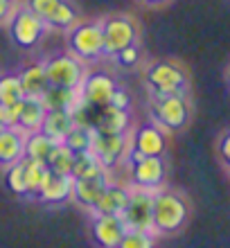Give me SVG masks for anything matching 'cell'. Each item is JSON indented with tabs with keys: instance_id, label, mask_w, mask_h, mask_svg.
<instances>
[{
	"instance_id": "cell-27",
	"label": "cell",
	"mask_w": 230,
	"mask_h": 248,
	"mask_svg": "<svg viewBox=\"0 0 230 248\" xmlns=\"http://www.w3.org/2000/svg\"><path fill=\"white\" fill-rule=\"evenodd\" d=\"M23 174H25V187H27V199H34V194L39 192L41 183L47 174L46 163H39V160H32V158H23Z\"/></svg>"
},
{
	"instance_id": "cell-20",
	"label": "cell",
	"mask_w": 230,
	"mask_h": 248,
	"mask_svg": "<svg viewBox=\"0 0 230 248\" xmlns=\"http://www.w3.org/2000/svg\"><path fill=\"white\" fill-rule=\"evenodd\" d=\"M73 113L66 108H47L46 118L41 122V133H46L52 142H63V138L68 136V131L73 129Z\"/></svg>"
},
{
	"instance_id": "cell-8",
	"label": "cell",
	"mask_w": 230,
	"mask_h": 248,
	"mask_svg": "<svg viewBox=\"0 0 230 248\" xmlns=\"http://www.w3.org/2000/svg\"><path fill=\"white\" fill-rule=\"evenodd\" d=\"M25 5L46 23L47 30L68 32L77 20H81L79 7L73 0H25Z\"/></svg>"
},
{
	"instance_id": "cell-33",
	"label": "cell",
	"mask_w": 230,
	"mask_h": 248,
	"mask_svg": "<svg viewBox=\"0 0 230 248\" xmlns=\"http://www.w3.org/2000/svg\"><path fill=\"white\" fill-rule=\"evenodd\" d=\"M133 104L131 99V93L126 91V88H122V86H118L115 91H113L111 99H108V106H113V108H120V111H129Z\"/></svg>"
},
{
	"instance_id": "cell-7",
	"label": "cell",
	"mask_w": 230,
	"mask_h": 248,
	"mask_svg": "<svg viewBox=\"0 0 230 248\" xmlns=\"http://www.w3.org/2000/svg\"><path fill=\"white\" fill-rule=\"evenodd\" d=\"M47 27L27 5H16L9 16V36L18 47L32 50L43 41Z\"/></svg>"
},
{
	"instance_id": "cell-3",
	"label": "cell",
	"mask_w": 230,
	"mask_h": 248,
	"mask_svg": "<svg viewBox=\"0 0 230 248\" xmlns=\"http://www.w3.org/2000/svg\"><path fill=\"white\" fill-rule=\"evenodd\" d=\"M68 52L75 54L84 63L104 57V36L102 20H77L68 30Z\"/></svg>"
},
{
	"instance_id": "cell-30",
	"label": "cell",
	"mask_w": 230,
	"mask_h": 248,
	"mask_svg": "<svg viewBox=\"0 0 230 248\" xmlns=\"http://www.w3.org/2000/svg\"><path fill=\"white\" fill-rule=\"evenodd\" d=\"M5 187L12 192L14 196L27 199V187H25V174H23V163H14L5 167Z\"/></svg>"
},
{
	"instance_id": "cell-17",
	"label": "cell",
	"mask_w": 230,
	"mask_h": 248,
	"mask_svg": "<svg viewBox=\"0 0 230 248\" xmlns=\"http://www.w3.org/2000/svg\"><path fill=\"white\" fill-rule=\"evenodd\" d=\"M111 183L108 174H102V176H92V178H73V199L77 205L86 208L91 212V208L97 203V199L102 196V192L106 189V185Z\"/></svg>"
},
{
	"instance_id": "cell-6",
	"label": "cell",
	"mask_w": 230,
	"mask_h": 248,
	"mask_svg": "<svg viewBox=\"0 0 230 248\" xmlns=\"http://www.w3.org/2000/svg\"><path fill=\"white\" fill-rule=\"evenodd\" d=\"M43 70H46L47 86L54 88H68V91H79V86L84 81L88 65L75 54L63 52L54 54L47 61H43Z\"/></svg>"
},
{
	"instance_id": "cell-35",
	"label": "cell",
	"mask_w": 230,
	"mask_h": 248,
	"mask_svg": "<svg viewBox=\"0 0 230 248\" xmlns=\"http://www.w3.org/2000/svg\"><path fill=\"white\" fill-rule=\"evenodd\" d=\"M14 7H16V0H0V23L9 20Z\"/></svg>"
},
{
	"instance_id": "cell-15",
	"label": "cell",
	"mask_w": 230,
	"mask_h": 248,
	"mask_svg": "<svg viewBox=\"0 0 230 248\" xmlns=\"http://www.w3.org/2000/svg\"><path fill=\"white\" fill-rule=\"evenodd\" d=\"M131 196V185L122 183H108L97 203L91 208V215H108V217H120L122 210L126 208Z\"/></svg>"
},
{
	"instance_id": "cell-11",
	"label": "cell",
	"mask_w": 230,
	"mask_h": 248,
	"mask_svg": "<svg viewBox=\"0 0 230 248\" xmlns=\"http://www.w3.org/2000/svg\"><path fill=\"white\" fill-rule=\"evenodd\" d=\"M126 149H129V138L126 133H97L92 131L91 151L97 156V160L104 165V170H113L120 163H124Z\"/></svg>"
},
{
	"instance_id": "cell-14",
	"label": "cell",
	"mask_w": 230,
	"mask_h": 248,
	"mask_svg": "<svg viewBox=\"0 0 230 248\" xmlns=\"http://www.w3.org/2000/svg\"><path fill=\"white\" fill-rule=\"evenodd\" d=\"M73 194V176H59L47 171L39 192L34 194V201L46 203V205H59V203L70 201Z\"/></svg>"
},
{
	"instance_id": "cell-32",
	"label": "cell",
	"mask_w": 230,
	"mask_h": 248,
	"mask_svg": "<svg viewBox=\"0 0 230 248\" xmlns=\"http://www.w3.org/2000/svg\"><path fill=\"white\" fill-rule=\"evenodd\" d=\"M113 59L118 61V65H122V68H133V65L140 63V46L138 43H131V46L122 47Z\"/></svg>"
},
{
	"instance_id": "cell-22",
	"label": "cell",
	"mask_w": 230,
	"mask_h": 248,
	"mask_svg": "<svg viewBox=\"0 0 230 248\" xmlns=\"http://www.w3.org/2000/svg\"><path fill=\"white\" fill-rule=\"evenodd\" d=\"M46 106L39 97H25L23 99V106H20V115H18V126L23 133H32V131L41 129V122L46 118Z\"/></svg>"
},
{
	"instance_id": "cell-13",
	"label": "cell",
	"mask_w": 230,
	"mask_h": 248,
	"mask_svg": "<svg viewBox=\"0 0 230 248\" xmlns=\"http://www.w3.org/2000/svg\"><path fill=\"white\" fill-rule=\"evenodd\" d=\"M126 232L124 223L120 217L108 215H92L91 221V237L99 248H118L122 235Z\"/></svg>"
},
{
	"instance_id": "cell-18",
	"label": "cell",
	"mask_w": 230,
	"mask_h": 248,
	"mask_svg": "<svg viewBox=\"0 0 230 248\" xmlns=\"http://www.w3.org/2000/svg\"><path fill=\"white\" fill-rule=\"evenodd\" d=\"M25 158V133L18 126H5L0 131V167L14 165Z\"/></svg>"
},
{
	"instance_id": "cell-23",
	"label": "cell",
	"mask_w": 230,
	"mask_h": 248,
	"mask_svg": "<svg viewBox=\"0 0 230 248\" xmlns=\"http://www.w3.org/2000/svg\"><path fill=\"white\" fill-rule=\"evenodd\" d=\"M41 102L46 108H66V111H75L84 99L79 95V91H68V88H54L47 86L46 93L41 95Z\"/></svg>"
},
{
	"instance_id": "cell-28",
	"label": "cell",
	"mask_w": 230,
	"mask_h": 248,
	"mask_svg": "<svg viewBox=\"0 0 230 248\" xmlns=\"http://www.w3.org/2000/svg\"><path fill=\"white\" fill-rule=\"evenodd\" d=\"M91 142H92V129L88 124H73V129L68 131V136L63 138V144L73 154L91 151Z\"/></svg>"
},
{
	"instance_id": "cell-2",
	"label": "cell",
	"mask_w": 230,
	"mask_h": 248,
	"mask_svg": "<svg viewBox=\"0 0 230 248\" xmlns=\"http://www.w3.org/2000/svg\"><path fill=\"white\" fill-rule=\"evenodd\" d=\"M152 120L163 131H181L190 124V102L185 93L176 95H152L149 99Z\"/></svg>"
},
{
	"instance_id": "cell-25",
	"label": "cell",
	"mask_w": 230,
	"mask_h": 248,
	"mask_svg": "<svg viewBox=\"0 0 230 248\" xmlns=\"http://www.w3.org/2000/svg\"><path fill=\"white\" fill-rule=\"evenodd\" d=\"M108 174L104 170V165L97 160V156L92 151H81L75 154V163H73V178H92V176H102Z\"/></svg>"
},
{
	"instance_id": "cell-31",
	"label": "cell",
	"mask_w": 230,
	"mask_h": 248,
	"mask_svg": "<svg viewBox=\"0 0 230 248\" xmlns=\"http://www.w3.org/2000/svg\"><path fill=\"white\" fill-rule=\"evenodd\" d=\"M118 248H156V235L145 230H126Z\"/></svg>"
},
{
	"instance_id": "cell-36",
	"label": "cell",
	"mask_w": 230,
	"mask_h": 248,
	"mask_svg": "<svg viewBox=\"0 0 230 248\" xmlns=\"http://www.w3.org/2000/svg\"><path fill=\"white\" fill-rule=\"evenodd\" d=\"M138 2L145 7H163V5H167L169 0H138Z\"/></svg>"
},
{
	"instance_id": "cell-37",
	"label": "cell",
	"mask_w": 230,
	"mask_h": 248,
	"mask_svg": "<svg viewBox=\"0 0 230 248\" xmlns=\"http://www.w3.org/2000/svg\"><path fill=\"white\" fill-rule=\"evenodd\" d=\"M5 129V120H2V113H0V131Z\"/></svg>"
},
{
	"instance_id": "cell-16",
	"label": "cell",
	"mask_w": 230,
	"mask_h": 248,
	"mask_svg": "<svg viewBox=\"0 0 230 248\" xmlns=\"http://www.w3.org/2000/svg\"><path fill=\"white\" fill-rule=\"evenodd\" d=\"M129 147L138 151L140 156H165L167 138H165V131L158 129L156 124L152 122L136 131L133 140H129Z\"/></svg>"
},
{
	"instance_id": "cell-21",
	"label": "cell",
	"mask_w": 230,
	"mask_h": 248,
	"mask_svg": "<svg viewBox=\"0 0 230 248\" xmlns=\"http://www.w3.org/2000/svg\"><path fill=\"white\" fill-rule=\"evenodd\" d=\"M18 84L23 88L25 97H41L47 88V79H46V70H43V61H34L27 63L25 68H20L16 72Z\"/></svg>"
},
{
	"instance_id": "cell-9",
	"label": "cell",
	"mask_w": 230,
	"mask_h": 248,
	"mask_svg": "<svg viewBox=\"0 0 230 248\" xmlns=\"http://www.w3.org/2000/svg\"><path fill=\"white\" fill-rule=\"evenodd\" d=\"M138 23L126 14H113L102 20V36H104V57H115L122 47L138 43Z\"/></svg>"
},
{
	"instance_id": "cell-4",
	"label": "cell",
	"mask_w": 230,
	"mask_h": 248,
	"mask_svg": "<svg viewBox=\"0 0 230 248\" xmlns=\"http://www.w3.org/2000/svg\"><path fill=\"white\" fill-rule=\"evenodd\" d=\"M124 163L129 165V178H131V187L140 189H156L163 187L165 176H167V165L163 156H140L136 149H126Z\"/></svg>"
},
{
	"instance_id": "cell-5",
	"label": "cell",
	"mask_w": 230,
	"mask_h": 248,
	"mask_svg": "<svg viewBox=\"0 0 230 248\" xmlns=\"http://www.w3.org/2000/svg\"><path fill=\"white\" fill-rule=\"evenodd\" d=\"M145 84L152 95H176L187 91L190 77L176 61H153L145 70Z\"/></svg>"
},
{
	"instance_id": "cell-19",
	"label": "cell",
	"mask_w": 230,
	"mask_h": 248,
	"mask_svg": "<svg viewBox=\"0 0 230 248\" xmlns=\"http://www.w3.org/2000/svg\"><path fill=\"white\" fill-rule=\"evenodd\" d=\"M129 111H120L113 106H99V111L95 113V118L91 122V129L97 133H126L129 131Z\"/></svg>"
},
{
	"instance_id": "cell-1",
	"label": "cell",
	"mask_w": 230,
	"mask_h": 248,
	"mask_svg": "<svg viewBox=\"0 0 230 248\" xmlns=\"http://www.w3.org/2000/svg\"><path fill=\"white\" fill-rule=\"evenodd\" d=\"M190 219V203L176 189H156L152 203V232L176 235Z\"/></svg>"
},
{
	"instance_id": "cell-34",
	"label": "cell",
	"mask_w": 230,
	"mask_h": 248,
	"mask_svg": "<svg viewBox=\"0 0 230 248\" xmlns=\"http://www.w3.org/2000/svg\"><path fill=\"white\" fill-rule=\"evenodd\" d=\"M217 149H219V154H221V160H224V163H230V133H228V131H224V133H221Z\"/></svg>"
},
{
	"instance_id": "cell-29",
	"label": "cell",
	"mask_w": 230,
	"mask_h": 248,
	"mask_svg": "<svg viewBox=\"0 0 230 248\" xmlns=\"http://www.w3.org/2000/svg\"><path fill=\"white\" fill-rule=\"evenodd\" d=\"M20 99H25V95H23V88H20V84H18L16 72L0 75V108H2V106L16 104Z\"/></svg>"
},
{
	"instance_id": "cell-10",
	"label": "cell",
	"mask_w": 230,
	"mask_h": 248,
	"mask_svg": "<svg viewBox=\"0 0 230 248\" xmlns=\"http://www.w3.org/2000/svg\"><path fill=\"white\" fill-rule=\"evenodd\" d=\"M152 203H153V192L131 187L129 203H126V208L122 210V215H120L124 228L152 232Z\"/></svg>"
},
{
	"instance_id": "cell-12",
	"label": "cell",
	"mask_w": 230,
	"mask_h": 248,
	"mask_svg": "<svg viewBox=\"0 0 230 248\" xmlns=\"http://www.w3.org/2000/svg\"><path fill=\"white\" fill-rule=\"evenodd\" d=\"M118 88V81L104 70H95V72H86L84 81L79 86V95L84 99V104L88 106H106L111 99L113 91Z\"/></svg>"
},
{
	"instance_id": "cell-24",
	"label": "cell",
	"mask_w": 230,
	"mask_h": 248,
	"mask_svg": "<svg viewBox=\"0 0 230 248\" xmlns=\"http://www.w3.org/2000/svg\"><path fill=\"white\" fill-rule=\"evenodd\" d=\"M73 163H75V154L68 149L63 142H57L50 151V156L46 158V167L52 174L59 176H73Z\"/></svg>"
},
{
	"instance_id": "cell-26",
	"label": "cell",
	"mask_w": 230,
	"mask_h": 248,
	"mask_svg": "<svg viewBox=\"0 0 230 248\" xmlns=\"http://www.w3.org/2000/svg\"><path fill=\"white\" fill-rule=\"evenodd\" d=\"M57 142H52L46 133L41 131H32V133H25V158H32V160H39V163H46V158L50 156V151Z\"/></svg>"
}]
</instances>
